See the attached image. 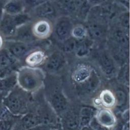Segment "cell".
Returning a JSON list of instances; mask_svg holds the SVG:
<instances>
[{
	"label": "cell",
	"instance_id": "1",
	"mask_svg": "<svg viewBox=\"0 0 130 130\" xmlns=\"http://www.w3.org/2000/svg\"><path fill=\"white\" fill-rule=\"evenodd\" d=\"M45 79L44 71L38 67L23 66L17 70V85L28 92H34L41 88Z\"/></svg>",
	"mask_w": 130,
	"mask_h": 130
},
{
	"label": "cell",
	"instance_id": "2",
	"mask_svg": "<svg viewBox=\"0 0 130 130\" xmlns=\"http://www.w3.org/2000/svg\"><path fill=\"white\" fill-rule=\"evenodd\" d=\"M27 93L17 85L3 98L5 106L13 115L20 116L27 113Z\"/></svg>",
	"mask_w": 130,
	"mask_h": 130
},
{
	"label": "cell",
	"instance_id": "3",
	"mask_svg": "<svg viewBox=\"0 0 130 130\" xmlns=\"http://www.w3.org/2000/svg\"><path fill=\"white\" fill-rule=\"evenodd\" d=\"M95 55L97 65L105 77L110 79L118 74L119 70L118 65L108 50L107 49L99 50Z\"/></svg>",
	"mask_w": 130,
	"mask_h": 130
},
{
	"label": "cell",
	"instance_id": "4",
	"mask_svg": "<svg viewBox=\"0 0 130 130\" xmlns=\"http://www.w3.org/2000/svg\"><path fill=\"white\" fill-rule=\"evenodd\" d=\"M35 42L27 43L13 40L5 39L4 48L6 49L16 59L20 62L23 60L26 56L31 51L40 48L35 45Z\"/></svg>",
	"mask_w": 130,
	"mask_h": 130
},
{
	"label": "cell",
	"instance_id": "5",
	"mask_svg": "<svg viewBox=\"0 0 130 130\" xmlns=\"http://www.w3.org/2000/svg\"><path fill=\"white\" fill-rule=\"evenodd\" d=\"M107 39L109 43L129 48V30L120 26L114 22L109 25Z\"/></svg>",
	"mask_w": 130,
	"mask_h": 130
},
{
	"label": "cell",
	"instance_id": "6",
	"mask_svg": "<svg viewBox=\"0 0 130 130\" xmlns=\"http://www.w3.org/2000/svg\"><path fill=\"white\" fill-rule=\"evenodd\" d=\"M74 26L72 19L69 16H60L53 25L52 34L55 39L62 42L71 37V31Z\"/></svg>",
	"mask_w": 130,
	"mask_h": 130
},
{
	"label": "cell",
	"instance_id": "7",
	"mask_svg": "<svg viewBox=\"0 0 130 130\" xmlns=\"http://www.w3.org/2000/svg\"><path fill=\"white\" fill-rule=\"evenodd\" d=\"M28 13L32 18L36 19H51L58 17L59 14L55 2L53 0H48L41 5L34 8Z\"/></svg>",
	"mask_w": 130,
	"mask_h": 130
},
{
	"label": "cell",
	"instance_id": "8",
	"mask_svg": "<svg viewBox=\"0 0 130 130\" xmlns=\"http://www.w3.org/2000/svg\"><path fill=\"white\" fill-rule=\"evenodd\" d=\"M67 59L61 51H54L47 56L43 66L45 70L50 73L61 70L66 65Z\"/></svg>",
	"mask_w": 130,
	"mask_h": 130
},
{
	"label": "cell",
	"instance_id": "9",
	"mask_svg": "<svg viewBox=\"0 0 130 130\" xmlns=\"http://www.w3.org/2000/svg\"><path fill=\"white\" fill-rule=\"evenodd\" d=\"M86 26L88 38L94 41H103L107 39L109 25L99 22L87 20Z\"/></svg>",
	"mask_w": 130,
	"mask_h": 130
},
{
	"label": "cell",
	"instance_id": "10",
	"mask_svg": "<svg viewBox=\"0 0 130 130\" xmlns=\"http://www.w3.org/2000/svg\"><path fill=\"white\" fill-rule=\"evenodd\" d=\"M53 24L50 20L37 19L32 22V31L35 38L38 40L48 39L52 34Z\"/></svg>",
	"mask_w": 130,
	"mask_h": 130
},
{
	"label": "cell",
	"instance_id": "11",
	"mask_svg": "<svg viewBox=\"0 0 130 130\" xmlns=\"http://www.w3.org/2000/svg\"><path fill=\"white\" fill-rule=\"evenodd\" d=\"M18 27L14 15L3 13L0 18V35L4 39H10Z\"/></svg>",
	"mask_w": 130,
	"mask_h": 130
},
{
	"label": "cell",
	"instance_id": "12",
	"mask_svg": "<svg viewBox=\"0 0 130 130\" xmlns=\"http://www.w3.org/2000/svg\"><path fill=\"white\" fill-rule=\"evenodd\" d=\"M32 21L23 24L17 27L14 36L10 39L27 43H32L37 40L34 36L32 31Z\"/></svg>",
	"mask_w": 130,
	"mask_h": 130
},
{
	"label": "cell",
	"instance_id": "13",
	"mask_svg": "<svg viewBox=\"0 0 130 130\" xmlns=\"http://www.w3.org/2000/svg\"><path fill=\"white\" fill-rule=\"evenodd\" d=\"M49 102L53 110L57 114H64L67 112L68 102L64 94L57 90L50 96Z\"/></svg>",
	"mask_w": 130,
	"mask_h": 130
},
{
	"label": "cell",
	"instance_id": "14",
	"mask_svg": "<svg viewBox=\"0 0 130 130\" xmlns=\"http://www.w3.org/2000/svg\"><path fill=\"white\" fill-rule=\"evenodd\" d=\"M47 55L41 49H36L28 53L23 59L25 66L37 68L43 66L44 63Z\"/></svg>",
	"mask_w": 130,
	"mask_h": 130
},
{
	"label": "cell",
	"instance_id": "15",
	"mask_svg": "<svg viewBox=\"0 0 130 130\" xmlns=\"http://www.w3.org/2000/svg\"><path fill=\"white\" fill-rule=\"evenodd\" d=\"M100 84V79L95 70L89 78L83 83L77 85L78 89L82 94H89L94 92Z\"/></svg>",
	"mask_w": 130,
	"mask_h": 130
},
{
	"label": "cell",
	"instance_id": "16",
	"mask_svg": "<svg viewBox=\"0 0 130 130\" xmlns=\"http://www.w3.org/2000/svg\"><path fill=\"white\" fill-rule=\"evenodd\" d=\"M95 118L100 125L107 128L113 127L116 122L113 113L108 109H101L96 111Z\"/></svg>",
	"mask_w": 130,
	"mask_h": 130
},
{
	"label": "cell",
	"instance_id": "17",
	"mask_svg": "<svg viewBox=\"0 0 130 130\" xmlns=\"http://www.w3.org/2000/svg\"><path fill=\"white\" fill-rule=\"evenodd\" d=\"M64 114L61 120L63 130H79V114L72 112H66Z\"/></svg>",
	"mask_w": 130,
	"mask_h": 130
},
{
	"label": "cell",
	"instance_id": "18",
	"mask_svg": "<svg viewBox=\"0 0 130 130\" xmlns=\"http://www.w3.org/2000/svg\"><path fill=\"white\" fill-rule=\"evenodd\" d=\"M3 13L15 15L25 12L23 0H9L2 7Z\"/></svg>",
	"mask_w": 130,
	"mask_h": 130
},
{
	"label": "cell",
	"instance_id": "19",
	"mask_svg": "<svg viewBox=\"0 0 130 130\" xmlns=\"http://www.w3.org/2000/svg\"><path fill=\"white\" fill-rule=\"evenodd\" d=\"M17 85V71H16L0 79V94L4 93L5 96L6 95Z\"/></svg>",
	"mask_w": 130,
	"mask_h": 130
},
{
	"label": "cell",
	"instance_id": "20",
	"mask_svg": "<svg viewBox=\"0 0 130 130\" xmlns=\"http://www.w3.org/2000/svg\"><path fill=\"white\" fill-rule=\"evenodd\" d=\"M91 7L88 0H75V11L73 16L86 21Z\"/></svg>",
	"mask_w": 130,
	"mask_h": 130
},
{
	"label": "cell",
	"instance_id": "21",
	"mask_svg": "<svg viewBox=\"0 0 130 130\" xmlns=\"http://www.w3.org/2000/svg\"><path fill=\"white\" fill-rule=\"evenodd\" d=\"M43 123L44 122L42 117L30 113H26L22 115L20 120V125L25 130Z\"/></svg>",
	"mask_w": 130,
	"mask_h": 130
},
{
	"label": "cell",
	"instance_id": "22",
	"mask_svg": "<svg viewBox=\"0 0 130 130\" xmlns=\"http://www.w3.org/2000/svg\"><path fill=\"white\" fill-rule=\"evenodd\" d=\"M19 63L6 49L3 48L0 51V69L10 67L17 69Z\"/></svg>",
	"mask_w": 130,
	"mask_h": 130
},
{
	"label": "cell",
	"instance_id": "23",
	"mask_svg": "<svg viewBox=\"0 0 130 130\" xmlns=\"http://www.w3.org/2000/svg\"><path fill=\"white\" fill-rule=\"evenodd\" d=\"M93 43L92 41L87 38L79 41L74 52L75 55L79 58H83L89 55L91 51Z\"/></svg>",
	"mask_w": 130,
	"mask_h": 130
},
{
	"label": "cell",
	"instance_id": "24",
	"mask_svg": "<svg viewBox=\"0 0 130 130\" xmlns=\"http://www.w3.org/2000/svg\"><path fill=\"white\" fill-rule=\"evenodd\" d=\"M96 111L94 108L91 107H83L79 114L80 127L89 125L92 119L95 117Z\"/></svg>",
	"mask_w": 130,
	"mask_h": 130
},
{
	"label": "cell",
	"instance_id": "25",
	"mask_svg": "<svg viewBox=\"0 0 130 130\" xmlns=\"http://www.w3.org/2000/svg\"><path fill=\"white\" fill-rule=\"evenodd\" d=\"M71 37L79 41L87 38L88 35L86 26L81 24L74 25L71 31Z\"/></svg>",
	"mask_w": 130,
	"mask_h": 130
},
{
	"label": "cell",
	"instance_id": "26",
	"mask_svg": "<svg viewBox=\"0 0 130 130\" xmlns=\"http://www.w3.org/2000/svg\"><path fill=\"white\" fill-rule=\"evenodd\" d=\"M100 95L101 102L104 106L109 108L115 104L114 94L110 90H103Z\"/></svg>",
	"mask_w": 130,
	"mask_h": 130
},
{
	"label": "cell",
	"instance_id": "27",
	"mask_svg": "<svg viewBox=\"0 0 130 130\" xmlns=\"http://www.w3.org/2000/svg\"><path fill=\"white\" fill-rule=\"evenodd\" d=\"M79 41L71 37L62 42V52L64 53L74 52Z\"/></svg>",
	"mask_w": 130,
	"mask_h": 130
},
{
	"label": "cell",
	"instance_id": "28",
	"mask_svg": "<svg viewBox=\"0 0 130 130\" xmlns=\"http://www.w3.org/2000/svg\"><path fill=\"white\" fill-rule=\"evenodd\" d=\"M120 26L129 30V10L123 11L120 13L113 21Z\"/></svg>",
	"mask_w": 130,
	"mask_h": 130
},
{
	"label": "cell",
	"instance_id": "29",
	"mask_svg": "<svg viewBox=\"0 0 130 130\" xmlns=\"http://www.w3.org/2000/svg\"><path fill=\"white\" fill-rule=\"evenodd\" d=\"M13 115L6 108L3 102V98L0 94V120L8 119L14 118Z\"/></svg>",
	"mask_w": 130,
	"mask_h": 130
},
{
	"label": "cell",
	"instance_id": "30",
	"mask_svg": "<svg viewBox=\"0 0 130 130\" xmlns=\"http://www.w3.org/2000/svg\"><path fill=\"white\" fill-rule=\"evenodd\" d=\"M114 96L115 104L117 107H122L125 104L126 102V95L123 90L120 89L116 90Z\"/></svg>",
	"mask_w": 130,
	"mask_h": 130
},
{
	"label": "cell",
	"instance_id": "31",
	"mask_svg": "<svg viewBox=\"0 0 130 130\" xmlns=\"http://www.w3.org/2000/svg\"><path fill=\"white\" fill-rule=\"evenodd\" d=\"M15 125L16 122L15 118L0 120L1 130H12Z\"/></svg>",
	"mask_w": 130,
	"mask_h": 130
},
{
	"label": "cell",
	"instance_id": "32",
	"mask_svg": "<svg viewBox=\"0 0 130 130\" xmlns=\"http://www.w3.org/2000/svg\"><path fill=\"white\" fill-rule=\"evenodd\" d=\"M47 1L48 0H23L25 7V12L27 9H29L30 11L34 8L41 5Z\"/></svg>",
	"mask_w": 130,
	"mask_h": 130
},
{
	"label": "cell",
	"instance_id": "33",
	"mask_svg": "<svg viewBox=\"0 0 130 130\" xmlns=\"http://www.w3.org/2000/svg\"><path fill=\"white\" fill-rule=\"evenodd\" d=\"M53 128H56L55 127L51 125V124H46L43 123L34 127H31L26 130H49Z\"/></svg>",
	"mask_w": 130,
	"mask_h": 130
},
{
	"label": "cell",
	"instance_id": "34",
	"mask_svg": "<svg viewBox=\"0 0 130 130\" xmlns=\"http://www.w3.org/2000/svg\"><path fill=\"white\" fill-rule=\"evenodd\" d=\"M113 2L125 9L129 10V0H113Z\"/></svg>",
	"mask_w": 130,
	"mask_h": 130
},
{
	"label": "cell",
	"instance_id": "35",
	"mask_svg": "<svg viewBox=\"0 0 130 130\" xmlns=\"http://www.w3.org/2000/svg\"><path fill=\"white\" fill-rule=\"evenodd\" d=\"M4 38L0 35V51L4 48Z\"/></svg>",
	"mask_w": 130,
	"mask_h": 130
},
{
	"label": "cell",
	"instance_id": "36",
	"mask_svg": "<svg viewBox=\"0 0 130 130\" xmlns=\"http://www.w3.org/2000/svg\"><path fill=\"white\" fill-rule=\"evenodd\" d=\"M79 130H93V129L89 126V125H87L80 127Z\"/></svg>",
	"mask_w": 130,
	"mask_h": 130
},
{
	"label": "cell",
	"instance_id": "37",
	"mask_svg": "<svg viewBox=\"0 0 130 130\" xmlns=\"http://www.w3.org/2000/svg\"><path fill=\"white\" fill-rule=\"evenodd\" d=\"M12 130H25L21 125H20V126H18L16 125V124L15 125V126L14 127V128L12 129Z\"/></svg>",
	"mask_w": 130,
	"mask_h": 130
},
{
	"label": "cell",
	"instance_id": "38",
	"mask_svg": "<svg viewBox=\"0 0 130 130\" xmlns=\"http://www.w3.org/2000/svg\"><path fill=\"white\" fill-rule=\"evenodd\" d=\"M3 14V11L2 6L0 5V18H1V17H2Z\"/></svg>",
	"mask_w": 130,
	"mask_h": 130
},
{
	"label": "cell",
	"instance_id": "39",
	"mask_svg": "<svg viewBox=\"0 0 130 130\" xmlns=\"http://www.w3.org/2000/svg\"><path fill=\"white\" fill-rule=\"evenodd\" d=\"M49 130H58L57 128H53V129H49Z\"/></svg>",
	"mask_w": 130,
	"mask_h": 130
},
{
	"label": "cell",
	"instance_id": "40",
	"mask_svg": "<svg viewBox=\"0 0 130 130\" xmlns=\"http://www.w3.org/2000/svg\"><path fill=\"white\" fill-rule=\"evenodd\" d=\"M0 130H1V129H0Z\"/></svg>",
	"mask_w": 130,
	"mask_h": 130
}]
</instances>
